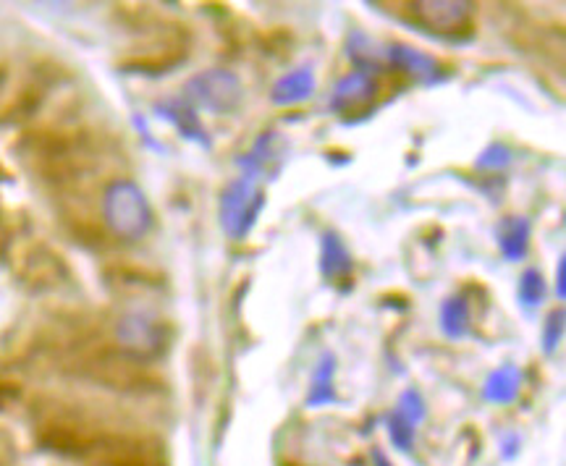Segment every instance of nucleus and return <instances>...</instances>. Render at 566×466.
<instances>
[{
  "label": "nucleus",
  "mask_w": 566,
  "mask_h": 466,
  "mask_svg": "<svg viewBox=\"0 0 566 466\" xmlns=\"http://www.w3.org/2000/svg\"><path fill=\"white\" fill-rule=\"evenodd\" d=\"M27 155L42 179L63 186L84 179L100 160L95 134L79 126L35 131L29 137Z\"/></svg>",
  "instance_id": "f257e3e1"
},
{
  "label": "nucleus",
  "mask_w": 566,
  "mask_h": 466,
  "mask_svg": "<svg viewBox=\"0 0 566 466\" xmlns=\"http://www.w3.org/2000/svg\"><path fill=\"white\" fill-rule=\"evenodd\" d=\"M187 53L184 37L179 29H158L147 35V40L137 48H132V55H126V69H166L181 61V55Z\"/></svg>",
  "instance_id": "f03ea898"
},
{
  "label": "nucleus",
  "mask_w": 566,
  "mask_h": 466,
  "mask_svg": "<svg viewBox=\"0 0 566 466\" xmlns=\"http://www.w3.org/2000/svg\"><path fill=\"white\" fill-rule=\"evenodd\" d=\"M260 205H263V194L257 192L255 186L249 181H236L226 189L221 202V218L223 228H226L231 236H244V233L252 228L257 213H260Z\"/></svg>",
  "instance_id": "7ed1b4c3"
},
{
  "label": "nucleus",
  "mask_w": 566,
  "mask_h": 466,
  "mask_svg": "<svg viewBox=\"0 0 566 466\" xmlns=\"http://www.w3.org/2000/svg\"><path fill=\"white\" fill-rule=\"evenodd\" d=\"M412 11L433 32H462L470 24L475 6L464 0H422L412 3Z\"/></svg>",
  "instance_id": "20e7f679"
},
{
  "label": "nucleus",
  "mask_w": 566,
  "mask_h": 466,
  "mask_svg": "<svg viewBox=\"0 0 566 466\" xmlns=\"http://www.w3.org/2000/svg\"><path fill=\"white\" fill-rule=\"evenodd\" d=\"M189 90H194V97L213 110H231L239 100V82H236V76L226 74V71H210V74L197 76L189 84Z\"/></svg>",
  "instance_id": "39448f33"
},
{
  "label": "nucleus",
  "mask_w": 566,
  "mask_h": 466,
  "mask_svg": "<svg viewBox=\"0 0 566 466\" xmlns=\"http://www.w3.org/2000/svg\"><path fill=\"white\" fill-rule=\"evenodd\" d=\"M391 61H394L396 69L415 76L417 82L422 84H435L443 79V69L438 58H433L430 53H422V50L412 48V45H394L391 48Z\"/></svg>",
  "instance_id": "423d86ee"
},
{
  "label": "nucleus",
  "mask_w": 566,
  "mask_h": 466,
  "mask_svg": "<svg viewBox=\"0 0 566 466\" xmlns=\"http://www.w3.org/2000/svg\"><path fill=\"white\" fill-rule=\"evenodd\" d=\"M519 393H522V370L517 364H501L485 380L483 398L491 404H514Z\"/></svg>",
  "instance_id": "0eeeda50"
},
{
  "label": "nucleus",
  "mask_w": 566,
  "mask_h": 466,
  "mask_svg": "<svg viewBox=\"0 0 566 466\" xmlns=\"http://www.w3.org/2000/svg\"><path fill=\"white\" fill-rule=\"evenodd\" d=\"M530 233L532 226L530 220L522 218V215H514V218H506L501 226H498V249L504 254V260L509 262H522L530 252Z\"/></svg>",
  "instance_id": "6e6552de"
},
{
  "label": "nucleus",
  "mask_w": 566,
  "mask_h": 466,
  "mask_svg": "<svg viewBox=\"0 0 566 466\" xmlns=\"http://www.w3.org/2000/svg\"><path fill=\"white\" fill-rule=\"evenodd\" d=\"M375 97V82L365 71H357V74L346 76L344 82L336 87L333 92L331 105L341 113H349V110H357L362 105H367Z\"/></svg>",
  "instance_id": "1a4fd4ad"
},
{
  "label": "nucleus",
  "mask_w": 566,
  "mask_h": 466,
  "mask_svg": "<svg viewBox=\"0 0 566 466\" xmlns=\"http://www.w3.org/2000/svg\"><path fill=\"white\" fill-rule=\"evenodd\" d=\"M441 330L451 338V341H459V338L470 336L472 333L470 307H467V299H464V296H451V299L443 302Z\"/></svg>",
  "instance_id": "9d476101"
},
{
  "label": "nucleus",
  "mask_w": 566,
  "mask_h": 466,
  "mask_svg": "<svg viewBox=\"0 0 566 466\" xmlns=\"http://www.w3.org/2000/svg\"><path fill=\"white\" fill-rule=\"evenodd\" d=\"M312 90H315V79L307 69H299L294 74L283 76L281 82L273 87V100L281 105L286 103H299L304 97H310Z\"/></svg>",
  "instance_id": "9b49d317"
},
{
  "label": "nucleus",
  "mask_w": 566,
  "mask_h": 466,
  "mask_svg": "<svg viewBox=\"0 0 566 466\" xmlns=\"http://www.w3.org/2000/svg\"><path fill=\"white\" fill-rule=\"evenodd\" d=\"M352 270V257L346 252V247L341 244V239L336 233H325L323 239V273L328 278H344L346 273Z\"/></svg>",
  "instance_id": "f8f14e48"
},
{
  "label": "nucleus",
  "mask_w": 566,
  "mask_h": 466,
  "mask_svg": "<svg viewBox=\"0 0 566 466\" xmlns=\"http://www.w3.org/2000/svg\"><path fill=\"white\" fill-rule=\"evenodd\" d=\"M517 296H519V304H522L527 312L538 309L540 304L546 302L548 283H546V278H543V273H540L538 268H530V270H525V273H522V278H519Z\"/></svg>",
  "instance_id": "ddd939ff"
},
{
  "label": "nucleus",
  "mask_w": 566,
  "mask_h": 466,
  "mask_svg": "<svg viewBox=\"0 0 566 466\" xmlns=\"http://www.w3.org/2000/svg\"><path fill=\"white\" fill-rule=\"evenodd\" d=\"M566 336V309L559 307L548 312L546 325H543V336H540V343H543V354L551 357L559 349V343L564 341Z\"/></svg>",
  "instance_id": "4468645a"
},
{
  "label": "nucleus",
  "mask_w": 566,
  "mask_h": 466,
  "mask_svg": "<svg viewBox=\"0 0 566 466\" xmlns=\"http://www.w3.org/2000/svg\"><path fill=\"white\" fill-rule=\"evenodd\" d=\"M331 377H333V357H325L323 364L315 372V383H312L310 393V406H320L325 401H333V388H331Z\"/></svg>",
  "instance_id": "2eb2a0df"
},
{
  "label": "nucleus",
  "mask_w": 566,
  "mask_h": 466,
  "mask_svg": "<svg viewBox=\"0 0 566 466\" xmlns=\"http://www.w3.org/2000/svg\"><path fill=\"white\" fill-rule=\"evenodd\" d=\"M388 435L394 440V446L399 451H412V443H415V422H409L404 414L394 412L388 417Z\"/></svg>",
  "instance_id": "dca6fc26"
},
{
  "label": "nucleus",
  "mask_w": 566,
  "mask_h": 466,
  "mask_svg": "<svg viewBox=\"0 0 566 466\" xmlns=\"http://www.w3.org/2000/svg\"><path fill=\"white\" fill-rule=\"evenodd\" d=\"M509 163H511L509 147L501 142H493L491 147H485L483 155L477 158L475 165L480 168V171H501V168H506Z\"/></svg>",
  "instance_id": "f3484780"
},
{
  "label": "nucleus",
  "mask_w": 566,
  "mask_h": 466,
  "mask_svg": "<svg viewBox=\"0 0 566 466\" xmlns=\"http://www.w3.org/2000/svg\"><path fill=\"white\" fill-rule=\"evenodd\" d=\"M396 412L404 414L409 422H415V425H417L420 419H425V401H422V396L415 391V388H409V391L401 393Z\"/></svg>",
  "instance_id": "a211bd4d"
},
{
  "label": "nucleus",
  "mask_w": 566,
  "mask_h": 466,
  "mask_svg": "<svg viewBox=\"0 0 566 466\" xmlns=\"http://www.w3.org/2000/svg\"><path fill=\"white\" fill-rule=\"evenodd\" d=\"M556 296L561 302H566V252L561 254L559 268H556Z\"/></svg>",
  "instance_id": "6ab92c4d"
},
{
  "label": "nucleus",
  "mask_w": 566,
  "mask_h": 466,
  "mask_svg": "<svg viewBox=\"0 0 566 466\" xmlns=\"http://www.w3.org/2000/svg\"><path fill=\"white\" fill-rule=\"evenodd\" d=\"M373 464H375V466H394V464H391V461H388L386 456H383V453H380V451H375V453H373Z\"/></svg>",
  "instance_id": "aec40b11"
}]
</instances>
